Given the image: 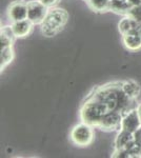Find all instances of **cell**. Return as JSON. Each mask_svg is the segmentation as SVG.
Here are the masks:
<instances>
[{"label": "cell", "instance_id": "cell-1", "mask_svg": "<svg viewBox=\"0 0 141 158\" xmlns=\"http://www.w3.org/2000/svg\"><path fill=\"white\" fill-rule=\"evenodd\" d=\"M68 18H70V15L64 9L57 6L50 7L45 19L39 25L42 34L47 37L56 36L64 29Z\"/></svg>", "mask_w": 141, "mask_h": 158}, {"label": "cell", "instance_id": "cell-2", "mask_svg": "<svg viewBox=\"0 0 141 158\" xmlns=\"http://www.w3.org/2000/svg\"><path fill=\"white\" fill-rule=\"evenodd\" d=\"M107 112H110V109L106 104L89 97L80 108L79 116H80L81 121L85 122L94 128H97L101 118Z\"/></svg>", "mask_w": 141, "mask_h": 158}, {"label": "cell", "instance_id": "cell-3", "mask_svg": "<svg viewBox=\"0 0 141 158\" xmlns=\"http://www.w3.org/2000/svg\"><path fill=\"white\" fill-rule=\"evenodd\" d=\"M94 127L81 121L71 130L70 140L72 143L79 148H85L93 143L95 138Z\"/></svg>", "mask_w": 141, "mask_h": 158}, {"label": "cell", "instance_id": "cell-4", "mask_svg": "<svg viewBox=\"0 0 141 158\" xmlns=\"http://www.w3.org/2000/svg\"><path fill=\"white\" fill-rule=\"evenodd\" d=\"M27 19L34 25H40L45 19L48 7L40 0H27Z\"/></svg>", "mask_w": 141, "mask_h": 158}, {"label": "cell", "instance_id": "cell-5", "mask_svg": "<svg viewBox=\"0 0 141 158\" xmlns=\"http://www.w3.org/2000/svg\"><path fill=\"white\" fill-rule=\"evenodd\" d=\"M122 113L119 111H110L101 118L96 129H100L104 132H115L121 129Z\"/></svg>", "mask_w": 141, "mask_h": 158}, {"label": "cell", "instance_id": "cell-6", "mask_svg": "<svg viewBox=\"0 0 141 158\" xmlns=\"http://www.w3.org/2000/svg\"><path fill=\"white\" fill-rule=\"evenodd\" d=\"M141 127V116L139 110L137 108H133L130 111L122 114L121 129L134 134Z\"/></svg>", "mask_w": 141, "mask_h": 158}, {"label": "cell", "instance_id": "cell-7", "mask_svg": "<svg viewBox=\"0 0 141 158\" xmlns=\"http://www.w3.org/2000/svg\"><path fill=\"white\" fill-rule=\"evenodd\" d=\"M7 18L11 22L27 19V2L21 0L12 2L7 7Z\"/></svg>", "mask_w": 141, "mask_h": 158}, {"label": "cell", "instance_id": "cell-8", "mask_svg": "<svg viewBox=\"0 0 141 158\" xmlns=\"http://www.w3.org/2000/svg\"><path fill=\"white\" fill-rule=\"evenodd\" d=\"M122 43L125 49L131 52H137L141 50V31L122 35Z\"/></svg>", "mask_w": 141, "mask_h": 158}, {"label": "cell", "instance_id": "cell-9", "mask_svg": "<svg viewBox=\"0 0 141 158\" xmlns=\"http://www.w3.org/2000/svg\"><path fill=\"white\" fill-rule=\"evenodd\" d=\"M12 30L16 38H25L32 33L34 29V24L29 19L20 20V21L11 22Z\"/></svg>", "mask_w": 141, "mask_h": 158}, {"label": "cell", "instance_id": "cell-10", "mask_svg": "<svg viewBox=\"0 0 141 158\" xmlns=\"http://www.w3.org/2000/svg\"><path fill=\"white\" fill-rule=\"evenodd\" d=\"M134 134L127 132L125 130L120 129L115 137L114 146L116 150H125L127 147L134 141Z\"/></svg>", "mask_w": 141, "mask_h": 158}, {"label": "cell", "instance_id": "cell-11", "mask_svg": "<svg viewBox=\"0 0 141 158\" xmlns=\"http://www.w3.org/2000/svg\"><path fill=\"white\" fill-rule=\"evenodd\" d=\"M118 30H119L120 34L122 36V35L136 32V31H141V24L136 22L130 16L125 15V16L122 17V19H120L119 23H118Z\"/></svg>", "mask_w": 141, "mask_h": 158}, {"label": "cell", "instance_id": "cell-12", "mask_svg": "<svg viewBox=\"0 0 141 158\" xmlns=\"http://www.w3.org/2000/svg\"><path fill=\"white\" fill-rule=\"evenodd\" d=\"M121 85V90L124 92V94L126 96H129L130 98L136 100L139 97L140 93H141V86L137 81L129 79V80H125L120 82Z\"/></svg>", "mask_w": 141, "mask_h": 158}, {"label": "cell", "instance_id": "cell-13", "mask_svg": "<svg viewBox=\"0 0 141 158\" xmlns=\"http://www.w3.org/2000/svg\"><path fill=\"white\" fill-rule=\"evenodd\" d=\"M15 57L13 44L0 45V69L3 71Z\"/></svg>", "mask_w": 141, "mask_h": 158}, {"label": "cell", "instance_id": "cell-14", "mask_svg": "<svg viewBox=\"0 0 141 158\" xmlns=\"http://www.w3.org/2000/svg\"><path fill=\"white\" fill-rule=\"evenodd\" d=\"M130 9V2L125 1V0H111V3H110V12L116 13V14L122 15V16L127 15Z\"/></svg>", "mask_w": 141, "mask_h": 158}, {"label": "cell", "instance_id": "cell-15", "mask_svg": "<svg viewBox=\"0 0 141 158\" xmlns=\"http://www.w3.org/2000/svg\"><path fill=\"white\" fill-rule=\"evenodd\" d=\"M86 3L92 11L96 13H104L110 11L111 0H86Z\"/></svg>", "mask_w": 141, "mask_h": 158}, {"label": "cell", "instance_id": "cell-16", "mask_svg": "<svg viewBox=\"0 0 141 158\" xmlns=\"http://www.w3.org/2000/svg\"><path fill=\"white\" fill-rule=\"evenodd\" d=\"M127 16H130L131 18L134 19L136 22L141 24V4L131 6L130 11L127 13Z\"/></svg>", "mask_w": 141, "mask_h": 158}, {"label": "cell", "instance_id": "cell-17", "mask_svg": "<svg viewBox=\"0 0 141 158\" xmlns=\"http://www.w3.org/2000/svg\"><path fill=\"white\" fill-rule=\"evenodd\" d=\"M40 1H41L45 6H48V9H50V7L55 6L56 4L58 3L59 0H40Z\"/></svg>", "mask_w": 141, "mask_h": 158}, {"label": "cell", "instance_id": "cell-18", "mask_svg": "<svg viewBox=\"0 0 141 158\" xmlns=\"http://www.w3.org/2000/svg\"><path fill=\"white\" fill-rule=\"evenodd\" d=\"M134 139H135L136 143L141 147V127L134 133Z\"/></svg>", "mask_w": 141, "mask_h": 158}, {"label": "cell", "instance_id": "cell-19", "mask_svg": "<svg viewBox=\"0 0 141 158\" xmlns=\"http://www.w3.org/2000/svg\"><path fill=\"white\" fill-rule=\"evenodd\" d=\"M138 110H139V113H140V116H141V104L138 106Z\"/></svg>", "mask_w": 141, "mask_h": 158}, {"label": "cell", "instance_id": "cell-20", "mask_svg": "<svg viewBox=\"0 0 141 158\" xmlns=\"http://www.w3.org/2000/svg\"><path fill=\"white\" fill-rule=\"evenodd\" d=\"M125 1H129V0H125Z\"/></svg>", "mask_w": 141, "mask_h": 158}, {"label": "cell", "instance_id": "cell-21", "mask_svg": "<svg viewBox=\"0 0 141 158\" xmlns=\"http://www.w3.org/2000/svg\"><path fill=\"white\" fill-rule=\"evenodd\" d=\"M85 1H86V0H85Z\"/></svg>", "mask_w": 141, "mask_h": 158}]
</instances>
